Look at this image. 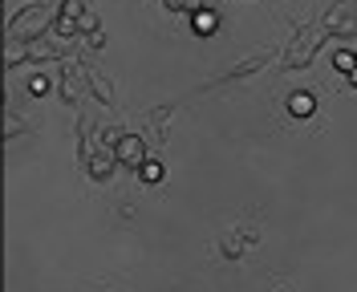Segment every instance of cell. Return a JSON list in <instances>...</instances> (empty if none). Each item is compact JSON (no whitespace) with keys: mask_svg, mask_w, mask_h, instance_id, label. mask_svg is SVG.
Returning a JSON list of instances; mask_svg holds the SVG:
<instances>
[{"mask_svg":"<svg viewBox=\"0 0 357 292\" xmlns=\"http://www.w3.org/2000/svg\"><path fill=\"white\" fill-rule=\"evenodd\" d=\"M45 24H49V8H41V4H33V8H24L17 21L8 24V37L13 41H29V37H37Z\"/></svg>","mask_w":357,"mask_h":292,"instance_id":"cell-1","label":"cell"},{"mask_svg":"<svg viewBox=\"0 0 357 292\" xmlns=\"http://www.w3.org/2000/svg\"><path fill=\"white\" fill-rule=\"evenodd\" d=\"M114 158H118V162H130V167H138V162L146 158V146H142V138H138V135H118Z\"/></svg>","mask_w":357,"mask_h":292,"instance_id":"cell-2","label":"cell"},{"mask_svg":"<svg viewBox=\"0 0 357 292\" xmlns=\"http://www.w3.org/2000/svg\"><path fill=\"white\" fill-rule=\"evenodd\" d=\"M312 110H317V98H312V93L301 90V93H292V98H289V114H292V118H309Z\"/></svg>","mask_w":357,"mask_h":292,"instance_id":"cell-3","label":"cell"},{"mask_svg":"<svg viewBox=\"0 0 357 292\" xmlns=\"http://www.w3.org/2000/svg\"><path fill=\"white\" fill-rule=\"evenodd\" d=\"M138 175H142V183H158V179H162V162L142 158V162H138Z\"/></svg>","mask_w":357,"mask_h":292,"instance_id":"cell-4","label":"cell"},{"mask_svg":"<svg viewBox=\"0 0 357 292\" xmlns=\"http://www.w3.org/2000/svg\"><path fill=\"white\" fill-rule=\"evenodd\" d=\"M110 171H114V158L110 155H98L93 162H89V175H93V179H110Z\"/></svg>","mask_w":357,"mask_h":292,"instance_id":"cell-5","label":"cell"},{"mask_svg":"<svg viewBox=\"0 0 357 292\" xmlns=\"http://www.w3.org/2000/svg\"><path fill=\"white\" fill-rule=\"evenodd\" d=\"M215 13H203V8H195V33H211L215 29Z\"/></svg>","mask_w":357,"mask_h":292,"instance_id":"cell-6","label":"cell"},{"mask_svg":"<svg viewBox=\"0 0 357 292\" xmlns=\"http://www.w3.org/2000/svg\"><path fill=\"white\" fill-rule=\"evenodd\" d=\"M29 93H33V98H45V93H49V77H45V73L29 77Z\"/></svg>","mask_w":357,"mask_h":292,"instance_id":"cell-7","label":"cell"},{"mask_svg":"<svg viewBox=\"0 0 357 292\" xmlns=\"http://www.w3.org/2000/svg\"><path fill=\"white\" fill-rule=\"evenodd\" d=\"M167 8H175V13L187 8V13H195V8H199V0H167Z\"/></svg>","mask_w":357,"mask_h":292,"instance_id":"cell-8","label":"cell"},{"mask_svg":"<svg viewBox=\"0 0 357 292\" xmlns=\"http://www.w3.org/2000/svg\"><path fill=\"white\" fill-rule=\"evenodd\" d=\"M354 66H357V57H354V53H337V69H341V73H349Z\"/></svg>","mask_w":357,"mask_h":292,"instance_id":"cell-9","label":"cell"},{"mask_svg":"<svg viewBox=\"0 0 357 292\" xmlns=\"http://www.w3.org/2000/svg\"><path fill=\"white\" fill-rule=\"evenodd\" d=\"M24 57V49L21 45H13V49H4V61H21Z\"/></svg>","mask_w":357,"mask_h":292,"instance_id":"cell-10","label":"cell"},{"mask_svg":"<svg viewBox=\"0 0 357 292\" xmlns=\"http://www.w3.org/2000/svg\"><path fill=\"white\" fill-rule=\"evenodd\" d=\"M345 77H349V86H357V66L349 69V73H345Z\"/></svg>","mask_w":357,"mask_h":292,"instance_id":"cell-11","label":"cell"}]
</instances>
